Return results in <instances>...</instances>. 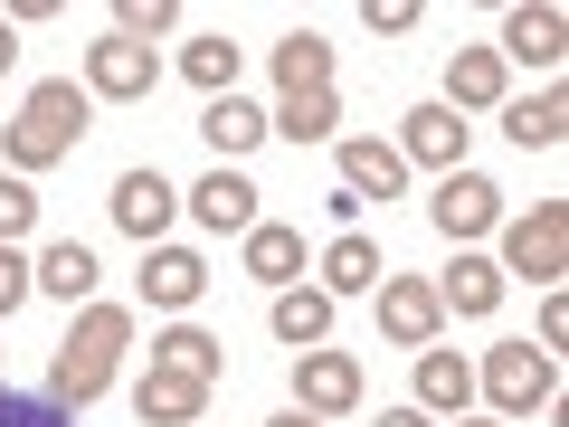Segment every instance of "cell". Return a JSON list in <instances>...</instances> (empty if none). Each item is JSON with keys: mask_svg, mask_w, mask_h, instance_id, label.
Here are the masks:
<instances>
[{"mask_svg": "<svg viewBox=\"0 0 569 427\" xmlns=\"http://www.w3.org/2000/svg\"><path fill=\"white\" fill-rule=\"evenodd\" d=\"M370 285H380V247H370L361 228H342V238L323 247V295L342 305V295H370Z\"/></svg>", "mask_w": 569, "mask_h": 427, "instance_id": "cell-22", "label": "cell"}, {"mask_svg": "<svg viewBox=\"0 0 569 427\" xmlns=\"http://www.w3.org/2000/svg\"><path fill=\"white\" fill-rule=\"evenodd\" d=\"M152 86H162V58H152V48L114 39V29H104V39L86 48V96H104V105H133V96H152Z\"/></svg>", "mask_w": 569, "mask_h": 427, "instance_id": "cell-5", "label": "cell"}, {"mask_svg": "<svg viewBox=\"0 0 569 427\" xmlns=\"http://www.w3.org/2000/svg\"><path fill=\"white\" fill-rule=\"evenodd\" d=\"M456 427H503V418H456Z\"/></svg>", "mask_w": 569, "mask_h": 427, "instance_id": "cell-38", "label": "cell"}, {"mask_svg": "<svg viewBox=\"0 0 569 427\" xmlns=\"http://www.w3.org/2000/svg\"><path fill=\"white\" fill-rule=\"evenodd\" d=\"M266 427H313V418H305V408H284V418H266Z\"/></svg>", "mask_w": 569, "mask_h": 427, "instance_id": "cell-37", "label": "cell"}, {"mask_svg": "<svg viewBox=\"0 0 569 427\" xmlns=\"http://www.w3.org/2000/svg\"><path fill=\"white\" fill-rule=\"evenodd\" d=\"M10 58H20V29H10V20H0V77H10Z\"/></svg>", "mask_w": 569, "mask_h": 427, "instance_id": "cell-36", "label": "cell"}, {"mask_svg": "<svg viewBox=\"0 0 569 427\" xmlns=\"http://www.w3.org/2000/svg\"><path fill=\"white\" fill-rule=\"evenodd\" d=\"M190 219L219 228V238H247V228H257V181H247L238 162H219L200 190H190Z\"/></svg>", "mask_w": 569, "mask_h": 427, "instance_id": "cell-10", "label": "cell"}, {"mask_svg": "<svg viewBox=\"0 0 569 427\" xmlns=\"http://www.w3.org/2000/svg\"><path fill=\"white\" fill-rule=\"evenodd\" d=\"M475 389L493 399V418H531V408L550 399V351H531V342H493L485 351V370H475Z\"/></svg>", "mask_w": 569, "mask_h": 427, "instance_id": "cell-4", "label": "cell"}, {"mask_svg": "<svg viewBox=\"0 0 569 427\" xmlns=\"http://www.w3.org/2000/svg\"><path fill=\"white\" fill-rule=\"evenodd\" d=\"M493 58H522V67H560L569 58V20H560V10H512V20H503V39H493Z\"/></svg>", "mask_w": 569, "mask_h": 427, "instance_id": "cell-15", "label": "cell"}, {"mask_svg": "<svg viewBox=\"0 0 569 427\" xmlns=\"http://www.w3.org/2000/svg\"><path fill=\"white\" fill-rule=\"evenodd\" d=\"M503 276H531L541 295H560V276H569V200H531L522 219H503Z\"/></svg>", "mask_w": 569, "mask_h": 427, "instance_id": "cell-3", "label": "cell"}, {"mask_svg": "<svg viewBox=\"0 0 569 427\" xmlns=\"http://www.w3.org/2000/svg\"><path fill=\"white\" fill-rule=\"evenodd\" d=\"M447 115H466V105H503V58H493V48H456L447 58Z\"/></svg>", "mask_w": 569, "mask_h": 427, "instance_id": "cell-20", "label": "cell"}, {"mask_svg": "<svg viewBox=\"0 0 569 427\" xmlns=\"http://www.w3.org/2000/svg\"><path fill=\"white\" fill-rule=\"evenodd\" d=\"M171 29V0H114V39H133V48H152Z\"/></svg>", "mask_w": 569, "mask_h": 427, "instance_id": "cell-31", "label": "cell"}, {"mask_svg": "<svg viewBox=\"0 0 569 427\" xmlns=\"http://www.w3.org/2000/svg\"><path fill=\"white\" fill-rule=\"evenodd\" d=\"M427 219L447 228V238H485V228H503V190H493L485 171H447L437 200H427Z\"/></svg>", "mask_w": 569, "mask_h": 427, "instance_id": "cell-9", "label": "cell"}, {"mask_svg": "<svg viewBox=\"0 0 569 427\" xmlns=\"http://www.w3.org/2000/svg\"><path fill=\"white\" fill-rule=\"evenodd\" d=\"M503 133L522 142V152H560V133H569V96H560V86H541V96H522V105L503 115Z\"/></svg>", "mask_w": 569, "mask_h": 427, "instance_id": "cell-23", "label": "cell"}, {"mask_svg": "<svg viewBox=\"0 0 569 427\" xmlns=\"http://www.w3.org/2000/svg\"><path fill=\"white\" fill-rule=\"evenodd\" d=\"M380 427H427V408H380Z\"/></svg>", "mask_w": 569, "mask_h": 427, "instance_id": "cell-35", "label": "cell"}, {"mask_svg": "<svg viewBox=\"0 0 569 427\" xmlns=\"http://www.w3.org/2000/svg\"><path fill=\"white\" fill-rule=\"evenodd\" d=\"M361 20L380 29V39H408V29H418V0H370Z\"/></svg>", "mask_w": 569, "mask_h": 427, "instance_id": "cell-33", "label": "cell"}, {"mask_svg": "<svg viewBox=\"0 0 569 427\" xmlns=\"http://www.w3.org/2000/svg\"><path fill=\"white\" fill-rule=\"evenodd\" d=\"M77 142H86V86L48 77V86L20 96V123L0 133V152H10V171H48V162H67Z\"/></svg>", "mask_w": 569, "mask_h": 427, "instance_id": "cell-2", "label": "cell"}, {"mask_svg": "<svg viewBox=\"0 0 569 427\" xmlns=\"http://www.w3.org/2000/svg\"><path fill=\"white\" fill-rule=\"evenodd\" d=\"M29 285H39V266H29L20 247H0V314H20V305H29Z\"/></svg>", "mask_w": 569, "mask_h": 427, "instance_id": "cell-32", "label": "cell"}, {"mask_svg": "<svg viewBox=\"0 0 569 427\" xmlns=\"http://www.w3.org/2000/svg\"><path fill=\"white\" fill-rule=\"evenodd\" d=\"M0 427H77V408H58L48 389H10L0 380Z\"/></svg>", "mask_w": 569, "mask_h": 427, "instance_id": "cell-29", "label": "cell"}, {"mask_svg": "<svg viewBox=\"0 0 569 427\" xmlns=\"http://www.w3.org/2000/svg\"><path fill=\"white\" fill-rule=\"evenodd\" d=\"M276 86H284V96H323V86H332V48L313 39V29H295V39L276 48Z\"/></svg>", "mask_w": 569, "mask_h": 427, "instance_id": "cell-26", "label": "cell"}, {"mask_svg": "<svg viewBox=\"0 0 569 427\" xmlns=\"http://www.w3.org/2000/svg\"><path fill=\"white\" fill-rule=\"evenodd\" d=\"M295 266H305V228H284V219H257V228H247V276L295 285Z\"/></svg>", "mask_w": 569, "mask_h": 427, "instance_id": "cell-24", "label": "cell"}, {"mask_svg": "<svg viewBox=\"0 0 569 427\" xmlns=\"http://www.w3.org/2000/svg\"><path fill=\"white\" fill-rule=\"evenodd\" d=\"M123 351H133V314H123V305H86L77 332L58 342V361H48V399H58V408L104 399L114 370H123Z\"/></svg>", "mask_w": 569, "mask_h": 427, "instance_id": "cell-1", "label": "cell"}, {"mask_svg": "<svg viewBox=\"0 0 569 427\" xmlns=\"http://www.w3.org/2000/svg\"><path fill=\"white\" fill-rule=\"evenodd\" d=\"M152 370H181V380H219V342H209L200 324H171L162 342H152Z\"/></svg>", "mask_w": 569, "mask_h": 427, "instance_id": "cell-27", "label": "cell"}, {"mask_svg": "<svg viewBox=\"0 0 569 427\" xmlns=\"http://www.w3.org/2000/svg\"><path fill=\"white\" fill-rule=\"evenodd\" d=\"M295 408H305V418L361 408V361H351V351H295Z\"/></svg>", "mask_w": 569, "mask_h": 427, "instance_id": "cell-7", "label": "cell"}, {"mask_svg": "<svg viewBox=\"0 0 569 427\" xmlns=\"http://www.w3.org/2000/svg\"><path fill=\"white\" fill-rule=\"evenodd\" d=\"M29 228H39V190H29L20 171H0V247H20Z\"/></svg>", "mask_w": 569, "mask_h": 427, "instance_id": "cell-30", "label": "cell"}, {"mask_svg": "<svg viewBox=\"0 0 569 427\" xmlns=\"http://www.w3.org/2000/svg\"><path fill=\"white\" fill-rule=\"evenodd\" d=\"M181 77L200 86V96H238V48H228V39H190L181 48Z\"/></svg>", "mask_w": 569, "mask_h": 427, "instance_id": "cell-28", "label": "cell"}, {"mask_svg": "<svg viewBox=\"0 0 569 427\" xmlns=\"http://www.w3.org/2000/svg\"><path fill=\"white\" fill-rule=\"evenodd\" d=\"M560 342H569V305L550 295V305H541V351H560Z\"/></svg>", "mask_w": 569, "mask_h": 427, "instance_id": "cell-34", "label": "cell"}, {"mask_svg": "<svg viewBox=\"0 0 569 427\" xmlns=\"http://www.w3.org/2000/svg\"><path fill=\"white\" fill-rule=\"evenodd\" d=\"M39 295H58V305H96V247L86 238H58L39 257Z\"/></svg>", "mask_w": 569, "mask_h": 427, "instance_id": "cell-21", "label": "cell"}, {"mask_svg": "<svg viewBox=\"0 0 569 427\" xmlns=\"http://www.w3.org/2000/svg\"><path fill=\"white\" fill-rule=\"evenodd\" d=\"M370 295H380V332H389L399 351H427V342H437L447 305H437V285H427V276H380Z\"/></svg>", "mask_w": 569, "mask_h": 427, "instance_id": "cell-6", "label": "cell"}, {"mask_svg": "<svg viewBox=\"0 0 569 427\" xmlns=\"http://www.w3.org/2000/svg\"><path fill=\"white\" fill-rule=\"evenodd\" d=\"M266 324H276V342H295V351H323V332H332V295H323V285H284Z\"/></svg>", "mask_w": 569, "mask_h": 427, "instance_id": "cell-16", "label": "cell"}, {"mask_svg": "<svg viewBox=\"0 0 569 427\" xmlns=\"http://www.w3.org/2000/svg\"><path fill=\"white\" fill-rule=\"evenodd\" d=\"M399 162H427V171H466V123L447 105H418L399 123Z\"/></svg>", "mask_w": 569, "mask_h": 427, "instance_id": "cell-12", "label": "cell"}, {"mask_svg": "<svg viewBox=\"0 0 569 427\" xmlns=\"http://www.w3.org/2000/svg\"><path fill=\"white\" fill-rule=\"evenodd\" d=\"M200 142L219 152V162H238V152H257L266 142V115L247 96H209V115H200Z\"/></svg>", "mask_w": 569, "mask_h": 427, "instance_id": "cell-19", "label": "cell"}, {"mask_svg": "<svg viewBox=\"0 0 569 427\" xmlns=\"http://www.w3.org/2000/svg\"><path fill=\"white\" fill-rule=\"evenodd\" d=\"M437 305L466 314V324H475V314H493V305H503V266H493V257H456L447 276H437Z\"/></svg>", "mask_w": 569, "mask_h": 427, "instance_id": "cell-17", "label": "cell"}, {"mask_svg": "<svg viewBox=\"0 0 569 427\" xmlns=\"http://www.w3.org/2000/svg\"><path fill=\"white\" fill-rule=\"evenodd\" d=\"M133 408H142V427H200L209 380H181V370H142V380H133Z\"/></svg>", "mask_w": 569, "mask_h": 427, "instance_id": "cell-14", "label": "cell"}, {"mask_svg": "<svg viewBox=\"0 0 569 427\" xmlns=\"http://www.w3.org/2000/svg\"><path fill=\"white\" fill-rule=\"evenodd\" d=\"M266 133H284V142H332V133H342V96H332V86H323V96H284L276 115H266Z\"/></svg>", "mask_w": 569, "mask_h": 427, "instance_id": "cell-25", "label": "cell"}, {"mask_svg": "<svg viewBox=\"0 0 569 427\" xmlns=\"http://www.w3.org/2000/svg\"><path fill=\"white\" fill-rule=\"evenodd\" d=\"M399 181H408L399 142H380V133H351L342 142V190H351V200H399Z\"/></svg>", "mask_w": 569, "mask_h": 427, "instance_id": "cell-13", "label": "cell"}, {"mask_svg": "<svg viewBox=\"0 0 569 427\" xmlns=\"http://www.w3.org/2000/svg\"><path fill=\"white\" fill-rule=\"evenodd\" d=\"M475 399V361H456V351H418V408L427 418H466Z\"/></svg>", "mask_w": 569, "mask_h": 427, "instance_id": "cell-18", "label": "cell"}, {"mask_svg": "<svg viewBox=\"0 0 569 427\" xmlns=\"http://www.w3.org/2000/svg\"><path fill=\"white\" fill-rule=\"evenodd\" d=\"M209 295V266L190 257V247H142V305H162V314H190Z\"/></svg>", "mask_w": 569, "mask_h": 427, "instance_id": "cell-11", "label": "cell"}, {"mask_svg": "<svg viewBox=\"0 0 569 427\" xmlns=\"http://www.w3.org/2000/svg\"><path fill=\"white\" fill-rule=\"evenodd\" d=\"M104 209H114V228H123V238L162 247V228H171V209H181V190H171L152 162H142V171H123V181H114V200H104Z\"/></svg>", "mask_w": 569, "mask_h": 427, "instance_id": "cell-8", "label": "cell"}]
</instances>
